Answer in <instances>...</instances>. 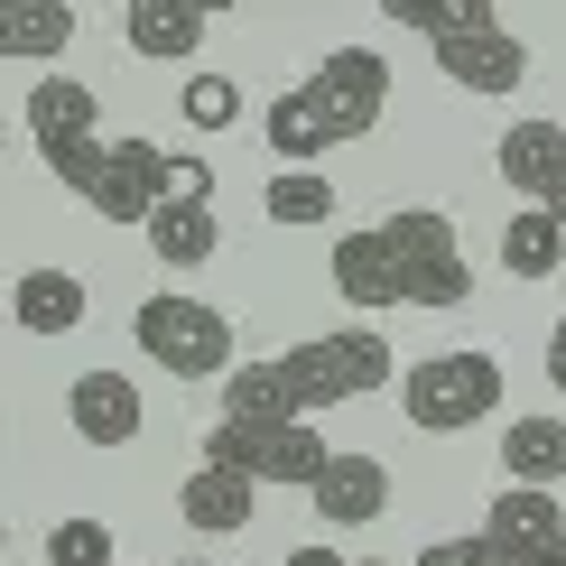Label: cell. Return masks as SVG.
I'll use <instances>...</instances> for the list:
<instances>
[{"instance_id":"6da1fadb","label":"cell","mask_w":566,"mask_h":566,"mask_svg":"<svg viewBox=\"0 0 566 566\" xmlns=\"http://www.w3.org/2000/svg\"><path fill=\"white\" fill-rule=\"evenodd\" d=\"M381 103H390V65L371 56V46H335V56H325L306 84H289V93L270 103L261 139L289 158V168H306V158H325V149H344V139H363L371 122H381Z\"/></svg>"},{"instance_id":"7a4b0ae2","label":"cell","mask_w":566,"mask_h":566,"mask_svg":"<svg viewBox=\"0 0 566 566\" xmlns=\"http://www.w3.org/2000/svg\"><path fill=\"white\" fill-rule=\"evenodd\" d=\"M270 371H279V390H289V418L316 428V409H344V399L390 390L399 353L371 335V325H335V335H306L289 353H270Z\"/></svg>"},{"instance_id":"3957f363","label":"cell","mask_w":566,"mask_h":566,"mask_svg":"<svg viewBox=\"0 0 566 566\" xmlns=\"http://www.w3.org/2000/svg\"><path fill=\"white\" fill-rule=\"evenodd\" d=\"M46 177L75 205H93L103 223H149L158 205H168V149H158V139H93V149H75Z\"/></svg>"},{"instance_id":"277c9868","label":"cell","mask_w":566,"mask_h":566,"mask_svg":"<svg viewBox=\"0 0 566 566\" xmlns=\"http://www.w3.org/2000/svg\"><path fill=\"white\" fill-rule=\"evenodd\" d=\"M399 409H409V428L455 437V428H474V418H492V409H502V363H492L483 344L428 353V363H409V371H399Z\"/></svg>"},{"instance_id":"5b68a950","label":"cell","mask_w":566,"mask_h":566,"mask_svg":"<svg viewBox=\"0 0 566 566\" xmlns=\"http://www.w3.org/2000/svg\"><path fill=\"white\" fill-rule=\"evenodd\" d=\"M130 344L149 353L158 371H177V381H223L232 371V325H223V306H205V297H139Z\"/></svg>"},{"instance_id":"8992f818","label":"cell","mask_w":566,"mask_h":566,"mask_svg":"<svg viewBox=\"0 0 566 566\" xmlns=\"http://www.w3.org/2000/svg\"><path fill=\"white\" fill-rule=\"evenodd\" d=\"M381 232L399 251V289H409V306H464V297H474L464 242H455V223H446L437 205H409V214H390Z\"/></svg>"},{"instance_id":"52a82bcc","label":"cell","mask_w":566,"mask_h":566,"mask_svg":"<svg viewBox=\"0 0 566 566\" xmlns=\"http://www.w3.org/2000/svg\"><path fill=\"white\" fill-rule=\"evenodd\" d=\"M205 464H232V474H251V483H297V492H316V474L335 464V446H325L316 428H232V418H214Z\"/></svg>"},{"instance_id":"ba28073f","label":"cell","mask_w":566,"mask_h":566,"mask_svg":"<svg viewBox=\"0 0 566 566\" xmlns=\"http://www.w3.org/2000/svg\"><path fill=\"white\" fill-rule=\"evenodd\" d=\"M29 139H38L46 168H65L75 149H93V139H103V103H93V84L84 75H38L29 84Z\"/></svg>"},{"instance_id":"9c48e42d","label":"cell","mask_w":566,"mask_h":566,"mask_svg":"<svg viewBox=\"0 0 566 566\" xmlns=\"http://www.w3.org/2000/svg\"><path fill=\"white\" fill-rule=\"evenodd\" d=\"M437 75L455 84V93H521V75H530V46L511 38L502 19H483V29L437 38Z\"/></svg>"},{"instance_id":"30bf717a","label":"cell","mask_w":566,"mask_h":566,"mask_svg":"<svg viewBox=\"0 0 566 566\" xmlns=\"http://www.w3.org/2000/svg\"><path fill=\"white\" fill-rule=\"evenodd\" d=\"M306 502H316L325 530H371V521L390 511V464L363 455V446H335V464L316 474V492H306Z\"/></svg>"},{"instance_id":"8fae6325","label":"cell","mask_w":566,"mask_h":566,"mask_svg":"<svg viewBox=\"0 0 566 566\" xmlns=\"http://www.w3.org/2000/svg\"><path fill=\"white\" fill-rule=\"evenodd\" d=\"M65 428L84 446H130L149 428V399H139L130 371H75V390H65Z\"/></svg>"},{"instance_id":"7c38bea8","label":"cell","mask_w":566,"mask_h":566,"mask_svg":"<svg viewBox=\"0 0 566 566\" xmlns=\"http://www.w3.org/2000/svg\"><path fill=\"white\" fill-rule=\"evenodd\" d=\"M335 297H353L363 316L409 306V289H399V251H390L381 223H363V232H344V242H335Z\"/></svg>"},{"instance_id":"4fadbf2b","label":"cell","mask_w":566,"mask_h":566,"mask_svg":"<svg viewBox=\"0 0 566 566\" xmlns=\"http://www.w3.org/2000/svg\"><path fill=\"white\" fill-rule=\"evenodd\" d=\"M483 538H492V548H511V557H548V548H566V502H557V492L502 483V492H492V511H483Z\"/></svg>"},{"instance_id":"5bb4252c","label":"cell","mask_w":566,"mask_h":566,"mask_svg":"<svg viewBox=\"0 0 566 566\" xmlns=\"http://www.w3.org/2000/svg\"><path fill=\"white\" fill-rule=\"evenodd\" d=\"M492 168H502L511 196L548 205V186L566 177V130H557V122H511V130H502V149H492Z\"/></svg>"},{"instance_id":"9a60e30c","label":"cell","mask_w":566,"mask_h":566,"mask_svg":"<svg viewBox=\"0 0 566 566\" xmlns=\"http://www.w3.org/2000/svg\"><path fill=\"white\" fill-rule=\"evenodd\" d=\"M177 521L186 530H251L261 521V483L232 474V464H196L186 492H177Z\"/></svg>"},{"instance_id":"2e32d148","label":"cell","mask_w":566,"mask_h":566,"mask_svg":"<svg viewBox=\"0 0 566 566\" xmlns=\"http://www.w3.org/2000/svg\"><path fill=\"white\" fill-rule=\"evenodd\" d=\"M10 316H19V335H75V325L93 316V297H84L75 270H19Z\"/></svg>"},{"instance_id":"e0dca14e","label":"cell","mask_w":566,"mask_h":566,"mask_svg":"<svg viewBox=\"0 0 566 566\" xmlns=\"http://www.w3.org/2000/svg\"><path fill=\"white\" fill-rule=\"evenodd\" d=\"M122 38H130V56H149V65H186L205 46V10H186V0H130Z\"/></svg>"},{"instance_id":"ac0fdd59","label":"cell","mask_w":566,"mask_h":566,"mask_svg":"<svg viewBox=\"0 0 566 566\" xmlns=\"http://www.w3.org/2000/svg\"><path fill=\"white\" fill-rule=\"evenodd\" d=\"M75 46V10L65 0H0V65H46Z\"/></svg>"},{"instance_id":"d6986e66","label":"cell","mask_w":566,"mask_h":566,"mask_svg":"<svg viewBox=\"0 0 566 566\" xmlns=\"http://www.w3.org/2000/svg\"><path fill=\"white\" fill-rule=\"evenodd\" d=\"M502 474L521 492H557L566 483V418H511L502 428Z\"/></svg>"},{"instance_id":"ffe728a7","label":"cell","mask_w":566,"mask_h":566,"mask_svg":"<svg viewBox=\"0 0 566 566\" xmlns=\"http://www.w3.org/2000/svg\"><path fill=\"white\" fill-rule=\"evenodd\" d=\"M502 270H511V279H530V289L566 270V223L548 214V205H521V214L502 223Z\"/></svg>"},{"instance_id":"44dd1931","label":"cell","mask_w":566,"mask_h":566,"mask_svg":"<svg viewBox=\"0 0 566 566\" xmlns=\"http://www.w3.org/2000/svg\"><path fill=\"white\" fill-rule=\"evenodd\" d=\"M149 251H158V270H205L223 251L214 205H158V214H149Z\"/></svg>"},{"instance_id":"7402d4cb","label":"cell","mask_w":566,"mask_h":566,"mask_svg":"<svg viewBox=\"0 0 566 566\" xmlns=\"http://www.w3.org/2000/svg\"><path fill=\"white\" fill-rule=\"evenodd\" d=\"M261 205H270V223H335V177H316V168H279Z\"/></svg>"},{"instance_id":"603a6c76","label":"cell","mask_w":566,"mask_h":566,"mask_svg":"<svg viewBox=\"0 0 566 566\" xmlns=\"http://www.w3.org/2000/svg\"><path fill=\"white\" fill-rule=\"evenodd\" d=\"M46 566H112V530L103 521H56L46 530Z\"/></svg>"},{"instance_id":"cb8c5ba5","label":"cell","mask_w":566,"mask_h":566,"mask_svg":"<svg viewBox=\"0 0 566 566\" xmlns=\"http://www.w3.org/2000/svg\"><path fill=\"white\" fill-rule=\"evenodd\" d=\"M186 122H196V130H232V122H242V84H232V75H196V84H186Z\"/></svg>"},{"instance_id":"d4e9b609","label":"cell","mask_w":566,"mask_h":566,"mask_svg":"<svg viewBox=\"0 0 566 566\" xmlns=\"http://www.w3.org/2000/svg\"><path fill=\"white\" fill-rule=\"evenodd\" d=\"M418 566H521V557L492 548V538L474 530V538H437V548H418Z\"/></svg>"},{"instance_id":"484cf974","label":"cell","mask_w":566,"mask_h":566,"mask_svg":"<svg viewBox=\"0 0 566 566\" xmlns=\"http://www.w3.org/2000/svg\"><path fill=\"white\" fill-rule=\"evenodd\" d=\"M279 566H353V557H335V548H325V538H306V548H289Z\"/></svg>"},{"instance_id":"4316f807","label":"cell","mask_w":566,"mask_h":566,"mask_svg":"<svg viewBox=\"0 0 566 566\" xmlns=\"http://www.w3.org/2000/svg\"><path fill=\"white\" fill-rule=\"evenodd\" d=\"M548 381L566 390V316H557V335H548Z\"/></svg>"},{"instance_id":"83f0119b","label":"cell","mask_w":566,"mask_h":566,"mask_svg":"<svg viewBox=\"0 0 566 566\" xmlns=\"http://www.w3.org/2000/svg\"><path fill=\"white\" fill-rule=\"evenodd\" d=\"M548 214H557V223H566V177H557V186H548Z\"/></svg>"},{"instance_id":"f1b7e54d","label":"cell","mask_w":566,"mask_h":566,"mask_svg":"<svg viewBox=\"0 0 566 566\" xmlns=\"http://www.w3.org/2000/svg\"><path fill=\"white\" fill-rule=\"evenodd\" d=\"M0 149H10V112H0Z\"/></svg>"},{"instance_id":"f546056e","label":"cell","mask_w":566,"mask_h":566,"mask_svg":"<svg viewBox=\"0 0 566 566\" xmlns=\"http://www.w3.org/2000/svg\"><path fill=\"white\" fill-rule=\"evenodd\" d=\"M353 566H390V557H353Z\"/></svg>"},{"instance_id":"4dcf8cb0","label":"cell","mask_w":566,"mask_h":566,"mask_svg":"<svg viewBox=\"0 0 566 566\" xmlns=\"http://www.w3.org/2000/svg\"><path fill=\"white\" fill-rule=\"evenodd\" d=\"M168 566H196V557H168Z\"/></svg>"},{"instance_id":"1f68e13d","label":"cell","mask_w":566,"mask_h":566,"mask_svg":"<svg viewBox=\"0 0 566 566\" xmlns=\"http://www.w3.org/2000/svg\"><path fill=\"white\" fill-rule=\"evenodd\" d=\"M557 502H566V483H557Z\"/></svg>"}]
</instances>
